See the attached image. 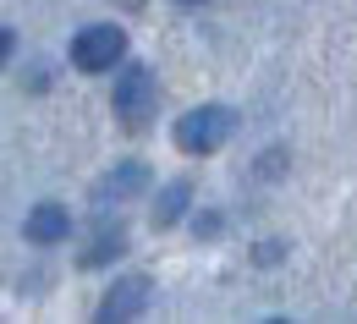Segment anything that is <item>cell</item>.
<instances>
[{
    "mask_svg": "<svg viewBox=\"0 0 357 324\" xmlns=\"http://www.w3.org/2000/svg\"><path fill=\"white\" fill-rule=\"evenodd\" d=\"M231 110L225 105H198V110H187L176 121V148L181 154H215L225 138H231Z\"/></svg>",
    "mask_w": 357,
    "mask_h": 324,
    "instance_id": "obj_1",
    "label": "cell"
},
{
    "mask_svg": "<svg viewBox=\"0 0 357 324\" xmlns=\"http://www.w3.org/2000/svg\"><path fill=\"white\" fill-rule=\"evenodd\" d=\"M154 110H160L154 72H149V66H127V72L116 77V116L137 132V127H149V121H154Z\"/></svg>",
    "mask_w": 357,
    "mask_h": 324,
    "instance_id": "obj_2",
    "label": "cell"
},
{
    "mask_svg": "<svg viewBox=\"0 0 357 324\" xmlns=\"http://www.w3.org/2000/svg\"><path fill=\"white\" fill-rule=\"evenodd\" d=\"M121 55H127V33H121V28H89V33H77V45H72V66H77V72H110Z\"/></svg>",
    "mask_w": 357,
    "mask_h": 324,
    "instance_id": "obj_3",
    "label": "cell"
},
{
    "mask_svg": "<svg viewBox=\"0 0 357 324\" xmlns=\"http://www.w3.org/2000/svg\"><path fill=\"white\" fill-rule=\"evenodd\" d=\"M149 275H127L116 280L110 291H105V302H99V319H132V314H143L149 308Z\"/></svg>",
    "mask_w": 357,
    "mask_h": 324,
    "instance_id": "obj_4",
    "label": "cell"
},
{
    "mask_svg": "<svg viewBox=\"0 0 357 324\" xmlns=\"http://www.w3.org/2000/svg\"><path fill=\"white\" fill-rule=\"evenodd\" d=\"M66 236H72V209H61V203H39V209H28V242L55 247V242H66Z\"/></svg>",
    "mask_w": 357,
    "mask_h": 324,
    "instance_id": "obj_5",
    "label": "cell"
},
{
    "mask_svg": "<svg viewBox=\"0 0 357 324\" xmlns=\"http://www.w3.org/2000/svg\"><path fill=\"white\" fill-rule=\"evenodd\" d=\"M143 182H149V171H143V165H121V171H110L105 182L93 187V209H110V203H127V198H132V192H137Z\"/></svg>",
    "mask_w": 357,
    "mask_h": 324,
    "instance_id": "obj_6",
    "label": "cell"
},
{
    "mask_svg": "<svg viewBox=\"0 0 357 324\" xmlns=\"http://www.w3.org/2000/svg\"><path fill=\"white\" fill-rule=\"evenodd\" d=\"M187 198H192V187H187V182H171L165 192H160V203H154V226H176L181 209H187Z\"/></svg>",
    "mask_w": 357,
    "mask_h": 324,
    "instance_id": "obj_7",
    "label": "cell"
},
{
    "mask_svg": "<svg viewBox=\"0 0 357 324\" xmlns=\"http://www.w3.org/2000/svg\"><path fill=\"white\" fill-rule=\"evenodd\" d=\"M116 253H121V231H99V236H93V247L83 253V264H89V270H93V264H110Z\"/></svg>",
    "mask_w": 357,
    "mask_h": 324,
    "instance_id": "obj_8",
    "label": "cell"
},
{
    "mask_svg": "<svg viewBox=\"0 0 357 324\" xmlns=\"http://www.w3.org/2000/svg\"><path fill=\"white\" fill-rule=\"evenodd\" d=\"M187 6H198V0H187Z\"/></svg>",
    "mask_w": 357,
    "mask_h": 324,
    "instance_id": "obj_9",
    "label": "cell"
}]
</instances>
